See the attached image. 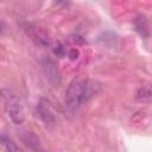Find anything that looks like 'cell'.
Returning <instances> with one entry per match:
<instances>
[{
    "instance_id": "obj_3",
    "label": "cell",
    "mask_w": 152,
    "mask_h": 152,
    "mask_svg": "<svg viewBox=\"0 0 152 152\" xmlns=\"http://www.w3.org/2000/svg\"><path fill=\"white\" fill-rule=\"evenodd\" d=\"M42 68H43V72L48 82L53 87H58L61 84L62 77H61L59 69L57 64L55 63V61H52L50 57H44L42 59Z\"/></svg>"
},
{
    "instance_id": "obj_5",
    "label": "cell",
    "mask_w": 152,
    "mask_h": 152,
    "mask_svg": "<svg viewBox=\"0 0 152 152\" xmlns=\"http://www.w3.org/2000/svg\"><path fill=\"white\" fill-rule=\"evenodd\" d=\"M19 139L21 140V142L30 150L32 151H42L43 147H42V144H40V140L39 138L32 132V131H28V129H20L19 133Z\"/></svg>"
},
{
    "instance_id": "obj_6",
    "label": "cell",
    "mask_w": 152,
    "mask_h": 152,
    "mask_svg": "<svg viewBox=\"0 0 152 152\" xmlns=\"http://www.w3.org/2000/svg\"><path fill=\"white\" fill-rule=\"evenodd\" d=\"M133 27L134 31L142 38L147 39L150 37V26H148V20L144 14H138L133 19Z\"/></svg>"
},
{
    "instance_id": "obj_1",
    "label": "cell",
    "mask_w": 152,
    "mask_h": 152,
    "mask_svg": "<svg viewBox=\"0 0 152 152\" xmlns=\"http://www.w3.org/2000/svg\"><path fill=\"white\" fill-rule=\"evenodd\" d=\"M99 91L97 83L88 78H75L65 90V106L70 112L77 110L84 102L93 97Z\"/></svg>"
},
{
    "instance_id": "obj_11",
    "label": "cell",
    "mask_w": 152,
    "mask_h": 152,
    "mask_svg": "<svg viewBox=\"0 0 152 152\" xmlns=\"http://www.w3.org/2000/svg\"><path fill=\"white\" fill-rule=\"evenodd\" d=\"M68 56L70 57V59H76L78 57V51L76 49H72V50H70L68 52Z\"/></svg>"
},
{
    "instance_id": "obj_9",
    "label": "cell",
    "mask_w": 152,
    "mask_h": 152,
    "mask_svg": "<svg viewBox=\"0 0 152 152\" xmlns=\"http://www.w3.org/2000/svg\"><path fill=\"white\" fill-rule=\"evenodd\" d=\"M99 40L102 42V44L110 46V44H112V45L115 44V42L118 40V38H116V34H114V33H112V32H104V33H102V34L99 37Z\"/></svg>"
},
{
    "instance_id": "obj_8",
    "label": "cell",
    "mask_w": 152,
    "mask_h": 152,
    "mask_svg": "<svg viewBox=\"0 0 152 152\" xmlns=\"http://www.w3.org/2000/svg\"><path fill=\"white\" fill-rule=\"evenodd\" d=\"M0 140H1V145L10 152H15V151H19V146H17V144L13 141V139L6 134L5 132L1 133L0 135Z\"/></svg>"
},
{
    "instance_id": "obj_4",
    "label": "cell",
    "mask_w": 152,
    "mask_h": 152,
    "mask_svg": "<svg viewBox=\"0 0 152 152\" xmlns=\"http://www.w3.org/2000/svg\"><path fill=\"white\" fill-rule=\"evenodd\" d=\"M36 110H37V115L39 116V119L45 124V125H53L56 122V118H55V114L51 109V106L50 103L42 99L38 103H37V107H36Z\"/></svg>"
},
{
    "instance_id": "obj_2",
    "label": "cell",
    "mask_w": 152,
    "mask_h": 152,
    "mask_svg": "<svg viewBox=\"0 0 152 152\" xmlns=\"http://www.w3.org/2000/svg\"><path fill=\"white\" fill-rule=\"evenodd\" d=\"M2 101L4 108L8 119L15 124L21 125L25 121V110L20 96L12 89L4 87L2 88Z\"/></svg>"
},
{
    "instance_id": "obj_12",
    "label": "cell",
    "mask_w": 152,
    "mask_h": 152,
    "mask_svg": "<svg viewBox=\"0 0 152 152\" xmlns=\"http://www.w3.org/2000/svg\"><path fill=\"white\" fill-rule=\"evenodd\" d=\"M58 2H63V1H65V0H57Z\"/></svg>"
},
{
    "instance_id": "obj_10",
    "label": "cell",
    "mask_w": 152,
    "mask_h": 152,
    "mask_svg": "<svg viewBox=\"0 0 152 152\" xmlns=\"http://www.w3.org/2000/svg\"><path fill=\"white\" fill-rule=\"evenodd\" d=\"M53 53L56 56H58V57H63V56L66 55V50H65V48L62 44H57L55 46V49H53Z\"/></svg>"
},
{
    "instance_id": "obj_7",
    "label": "cell",
    "mask_w": 152,
    "mask_h": 152,
    "mask_svg": "<svg viewBox=\"0 0 152 152\" xmlns=\"http://www.w3.org/2000/svg\"><path fill=\"white\" fill-rule=\"evenodd\" d=\"M135 99L139 102H152V86H140L137 90Z\"/></svg>"
}]
</instances>
